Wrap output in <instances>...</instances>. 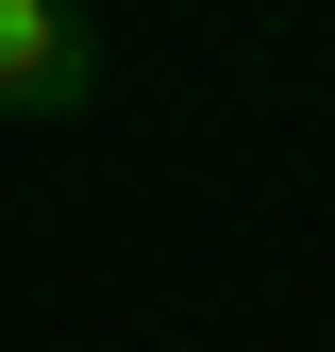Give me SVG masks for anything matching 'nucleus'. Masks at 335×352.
<instances>
[{
    "label": "nucleus",
    "instance_id": "obj_1",
    "mask_svg": "<svg viewBox=\"0 0 335 352\" xmlns=\"http://www.w3.org/2000/svg\"><path fill=\"white\" fill-rule=\"evenodd\" d=\"M84 101H101L84 0H0V118H84Z\"/></svg>",
    "mask_w": 335,
    "mask_h": 352
}]
</instances>
